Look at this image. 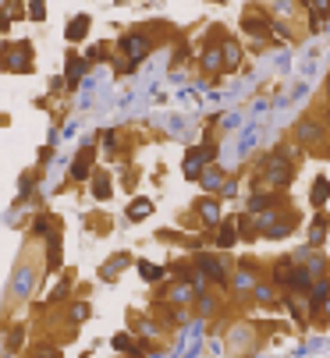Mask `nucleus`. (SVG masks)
<instances>
[{
	"label": "nucleus",
	"mask_w": 330,
	"mask_h": 358,
	"mask_svg": "<svg viewBox=\"0 0 330 358\" xmlns=\"http://www.w3.org/2000/svg\"><path fill=\"white\" fill-rule=\"evenodd\" d=\"M295 174H298V167H295L292 156H287V145H281L277 153L259 160V178H266V184H274V188H287L295 181Z\"/></svg>",
	"instance_id": "1"
},
{
	"label": "nucleus",
	"mask_w": 330,
	"mask_h": 358,
	"mask_svg": "<svg viewBox=\"0 0 330 358\" xmlns=\"http://www.w3.org/2000/svg\"><path fill=\"white\" fill-rule=\"evenodd\" d=\"M292 230H298V213L295 209H284V213L263 209V217H256V235H263V238H287Z\"/></svg>",
	"instance_id": "2"
},
{
	"label": "nucleus",
	"mask_w": 330,
	"mask_h": 358,
	"mask_svg": "<svg viewBox=\"0 0 330 358\" xmlns=\"http://www.w3.org/2000/svg\"><path fill=\"white\" fill-rule=\"evenodd\" d=\"M32 43L29 39H18V43H0V68L11 75H25L32 71Z\"/></svg>",
	"instance_id": "3"
},
{
	"label": "nucleus",
	"mask_w": 330,
	"mask_h": 358,
	"mask_svg": "<svg viewBox=\"0 0 330 358\" xmlns=\"http://www.w3.org/2000/svg\"><path fill=\"white\" fill-rule=\"evenodd\" d=\"M213 156H217V145L213 142H202V145H192L189 153H185V163H181V171H185V178L189 181H199V174L206 171V167L213 163Z\"/></svg>",
	"instance_id": "4"
},
{
	"label": "nucleus",
	"mask_w": 330,
	"mask_h": 358,
	"mask_svg": "<svg viewBox=\"0 0 330 358\" xmlns=\"http://www.w3.org/2000/svg\"><path fill=\"white\" fill-rule=\"evenodd\" d=\"M117 50H121V57H128V60H146L150 53H153V39L146 36V32H125L117 39Z\"/></svg>",
	"instance_id": "5"
},
{
	"label": "nucleus",
	"mask_w": 330,
	"mask_h": 358,
	"mask_svg": "<svg viewBox=\"0 0 330 358\" xmlns=\"http://www.w3.org/2000/svg\"><path fill=\"white\" fill-rule=\"evenodd\" d=\"M241 29L249 36H256V39H266V36H270V14L259 11L256 4H249L245 14H241Z\"/></svg>",
	"instance_id": "6"
},
{
	"label": "nucleus",
	"mask_w": 330,
	"mask_h": 358,
	"mask_svg": "<svg viewBox=\"0 0 330 358\" xmlns=\"http://www.w3.org/2000/svg\"><path fill=\"white\" fill-rule=\"evenodd\" d=\"M93 160H96V145L86 142V145L78 150L75 163H71V181H89V174H93Z\"/></svg>",
	"instance_id": "7"
},
{
	"label": "nucleus",
	"mask_w": 330,
	"mask_h": 358,
	"mask_svg": "<svg viewBox=\"0 0 330 358\" xmlns=\"http://www.w3.org/2000/svg\"><path fill=\"white\" fill-rule=\"evenodd\" d=\"M196 270L202 273V277L206 281H210V284H217V287H224V284H228V270H224L213 256H196Z\"/></svg>",
	"instance_id": "8"
},
{
	"label": "nucleus",
	"mask_w": 330,
	"mask_h": 358,
	"mask_svg": "<svg viewBox=\"0 0 330 358\" xmlns=\"http://www.w3.org/2000/svg\"><path fill=\"white\" fill-rule=\"evenodd\" d=\"M320 139H323V121H316V117H302V121L295 124V142L313 145V142H320Z\"/></svg>",
	"instance_id": "9"
},
{
	"label": "nucleus",
	"mask_w": 330,
	"mask_h": 358,
	"mask_svg": "<svg viewBox=\"0 0 330 358\" xmlns=\"http://www.w3.org/2000/svg\"><path fill=\"white\" fill-rule=\"evenodd\" d=\"M220 60H224V71H235L241 64V43L235 36H220Z\"/></svg>",
	"instance_id": "10"
},
{
	"label": "nucleus",
	"mask_w": 330,
	"mask_h": 358,
	"mask_svg": "<svg viewBox=\"0 0 330 358\" xmlns=\"http://www.w3.org/2000/svg\"><path fill=\"white\" fill-rule=\"evenodd\" d=\"M196 213L202 217V227H217L220 224V202H217V195H202L196 202Z\"/></svg>",
	"instance_id": "11"
},
{
	"label": "nucleus",
	"mask_w": 330,
	"mask_h": 358,
	"mask_svg": "<svg viewBox=\"0 0 330 358\" xmlns=\"http://www.w3.org/2000/svg\"><path fill=\"white\" fill-rule=\"evenodd\" d=\"M89 29H93V18L89 14H75L68 22V29H64V39L68 43H82V39L89 36Z\"/></svg>",
	"instance_id": "12"
},
{
	"label": "nucleus",
	"mask_w": 330,
	"mask_h": 358,
	"mask_svg": "<svg viewBox=\"0 0 330 358\" xmlns=\"http://www.w3.org/2000/svg\"><path fill=\"white\" fill-rule=\"evenodd\" d=\"M32 284H36V270H32V266H18V273H14V284H11L14 298H29Z\"/></svg>",
	"instance_id": "13"
},
{
	"label": "nucleus",
	"mask_w": 330,
	"mask_h": 358,
	"mask_svg": "<svg viewBox=\"0 0 330 358\" xmlns=\"http://www.w3.org/2000/svg\"><path fill=\"white\" fill-rule=\"evenodd\" d=\"M128 263H132V256H128V252H117V256H110L107 263L99 266V281H107V284H110V281H117V273L125 270Z\"/></svg>",
	"instance_id": "14"
},
{
	"label": "nucleus",
	"mask_w": 330,
	"mask_h": 358,
	"mask_svg": "<svg viewBox=\"0 0 330 358\" xmlns=\"http://www.w3.org/2000/svg\"><path fill=\"white\" fill-rule=\"evenodd\" d=\"M217 227H220V230H217V248H231V245L238 241V220H235V217H220Z\"/></svg>",
	"instance_id": "15"
},
{
	"label": "nucleus",
	"mask_w": 330,
	"mask_h": 358,
	"mask_svg": "<svg viewBox=\"0 0 330 358\" xmlns=\"http://www.w3.org/2000/svg\"><path fill=\"white\" fill-rule=\"evenodd\" d=\"M199 64H202V71H224V60H220V43H206L202 47V53H199Z\"/></svg>",
	"instance_id": "16"
},
{
	"label": "nucleus",
	"mask_w": 330,
	"mask_h": 358,
	"mask_svg": "<svg viewBox=\"0 0 330 358\" xmlns=\"http://www.w3.org/2000/svg\"><path fill=\"white\" fill-rule=\"evenodd\" d=\"M153 199H146V195H139V199H132L128 202V209H125V217L132 220V224H139V220H146V217H153Z\"/></svg>",
	"instance_id": "17"
},
{
	"label": "nucleus",
	"mask_w": 330,
	"mask_h": 358,
	"mask_svg": "<svg viewBox=\"0 0 330 358\" xmlns=\"http://www.w3.org/2000/svg\"><path fill=\"white\" fill-rule=\"evenodd\" d=\"M89 181H93V195H96L99 202H107V199L114 195V188H110V174H107V171H93V174H89Z\"/></svg>",
	"instance_id": "18"
},
{
	"label": "nucleus",
	"mask_w": 330,
	"mask_h": 358,
	"mask_svg": "<svg viewBox=\"0 0 330 358\" xmlns=\"http://www.w3.org/2000/svg\"><path fill=\"white\" fill-rule=\"evenodd\" d=\"M86 68H89V60H82L78 53H68V71H64V78H68V89H75V86H78V78L86 75Z\"/></svg>",
	"instance_id": "19"
},
{
	"label": "nucleus",
	"mask_w": 330,
	"mask_h": 358,
	"mask_svg": "<svg viewBox=\"0 0 330 358\" xmlns=\"http://www.w3.org/2000/svg\"><path fill=\"white\" fill-rule=\"evenodd\" d=\"M199 184L206 188V192H220V184H224V171H220V167H206V171L199 174Z\"/></svg>",
	"instance_id": "20"
},
{
	"label": "nucleus",
	"mask_w": 330,
	"mask_h": 358,
	"mask_svg": "<svg viewBox=\"0 0 330 358\" xmlns=\"http://www.w3.org/2000/svg\"><path fill=\"white\" fill-rule=\"evenodd\" d=\"M281 202V195L277 192H259V195H252L249 199V209H252V213H263V209H274Z\"/></svg>",
	"instance_id": "21"
},
{
	"label": "nucleus",
	"mask_w": 330,
	"mask_h": 358,
	"mask_svg": "<svg viewBox=\"0 0 330 358\" xmlns=\"http://www.w3.org/2000/svg\"><path fill=\"white\" fill-rule=\"evenodd\" d=\"M309 202H313L316 209H320L323 202H330V181H327V178H316V181H313V192H309Z\"/></svg>",
	"instance_id": "22"
},
{
	"label": "nucleus",
	"mask_w": 330,
	"mask_h": 358,
	"mask_svg": "<svg viewBox=\"0 0 330 358\" xmlns=\"http://www.w3.org/2000/svg\"><path fill=\"white\" fill-rule=\"evenodd\" d=\"M252 298H256V302H263V305H270V302H277V291H274V284L252 281Z\"/></svg>",
	"instance_id": "23"
},
{
	"label": "nucleus",
	"mask_w": 330,
	"mask_h": 358,
	"mask_svg": "<svg viewBox=\"0 0 330 358\" xmlns=\"http://www.w3.org/2000/svg\"><path fill=\"white\" fill-rule=\"evenodd\" d=\"M163 266H156V263H139V277L146 281V284H156V281H163Z\"/></svg>",
	"instance_id": "24"
},
{
	"label": "nucleus",
	"mask_w": 330,
	"mask_h": 358,
	"mask_svg": "<svg viewBox=\"0 0 330 358\" xmlns=\"http://www.w3.org/2000/svg\"><path fill=\"white\" fill-rule=\"evenodd\" d=\"M89 312H93L89 302H71V305H68V320H71V323H86Z\"/></svg>",
	"instance_id": "25"
},
{
	"label": "nucleus",
	"mask_w": 330,
	"mask_h": 358,
	"mask_svg": "<svg viewBox=\"0 0 330 358\" xmlns=\"http://www.w3.org/2000/svg\"><path fill=\"white\" fill-rule=\"evenodd\" d=\"M60 266V235L50 230V248H47V270H57Z\"/></svg>",
	"instance_id": "26"
},
{
	"label": "nucleus",
	"mask_w": 330,
	"mask_h": 358,
	"mask_svg": "<svg viewBox=\"0 0 330 358\" xmlns=\"http://www.w3.org/2000/svg\"><path fill=\"white\" fill-rule=\"evenodd\" d=\"M50 230H54V217H36V224H32V235L36 238H43V235H50Z\"/></svg>",
	"instance_id": "27"
},
{
	"label": "nucleus",
	"mask_w": 330,
	"mask_h": 358,
	"mask_svg": "<svg viewBox=\"0 0 330 358\" xmlns=\"http://www.w3.org/2000/svg\"><path fill=\"white\" fill-rule=\"evenodd\" d=\"M29 18L32 22H47V0H29Z\"/></svg>",
	"instance_id": "28"
},
{
	"label": "nucleus",
	"mask_w": 330,
	"mask_h": 358,
	"mask_svg": "<svg viewBox=\"0 0 330 358\" xmlns=\"http://www.w3.org/2000/svg\"><path fill=\"white\" fill-rule=\"evenodd\" d=\"M110 64H114L117 75H132L135 71V60H128V57H110Z\"/></svg>",
	"instance_id": "29"
},
{
	"label": "nucleus",
	"mask_w": 330,
	"mask_h": 358,
	"mask_svg": "<svg viewBox=\"0 0 330 358\" xmlns=\"http://www.w3.org/2000/svg\"><path fill=\"white\" fill-rule=\"evenodd\" d=\"M110 344H114L117 351H139V348L132 344V337H128V333H114V337H110Z\"/></svg>",
	"instance_id": "30"
},
{
	"label": "nucleus",
	"mask_w": 330,
	"mask_h": 358,
	"mask_svg": "<svg viewBox=\"0 0 330 358\" xmlns=\"http://www.w3.org/2000/svg\"><path fill=\"white\" fill-rule=\"evenodd\" d=\"M107 57H110V50H107V47H93V50L86 53L89 64H99V60H107Z\"/></svg>",
	"instance_id": "31"
},
{
	"label": "nucleus",
	"mask_w": 330,
	"mask_h": 358,
	"mask_svg": "<svg viewBox=\"0 0 330 358\" xmlns=\"http://www.w3.org/2000/svg\"><path fill=\"white\" fill-rule=\"evenodd\" d=\"M313 4V11H330V0H309Z\"/></svg>",
	"instance_id": "32"
},
{
	"label": "nucleus",
	"mask_w": 330,
	"mask_h": 358,
	"mask_svg": "<svg viewBox=\"0 0 330 358\" xmlns=\"http://www.w3.org/2000/svg\"><path fill=\"white\" fill-rule=\"evenodd\" d=\"M327 99H330V78H327Z\"/></svg>",
	"instance_id": "33"
},
{
	"label": "nucleus",
	"mask_w": 330,
	"mask_h": 358,
	"mask_svg": "<svg viewBox=\"0 0 330 358\" xmlns=\"http://www.w3.org/2000/svg\"><path fill=\"white\" fill-rule=\"evenodd\" d=\"M213 4H224V0H213Z\"/></svg>",
	"instance_id": "34"
}]
</instances>
